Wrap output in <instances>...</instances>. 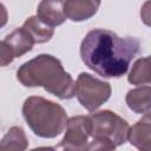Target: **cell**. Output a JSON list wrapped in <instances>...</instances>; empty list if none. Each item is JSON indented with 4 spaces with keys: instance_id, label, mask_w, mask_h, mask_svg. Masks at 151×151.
I'll use <instances>...</instances> for the list:
<instances>
[{
    "instance_id": "obj_8",
    "label": "cell",
    "mask_w": 151,
    "mask_h": 151,
    "mask_svg": "<svg viewBox=\"0 0 151 151\" xmlns=\"http://www.w3.org/2000/svg\"><path fill=\"white\" fill-rule=\"evenodd\" d=\"M127 139L132 145L142 151H151V120L150 113L138 120L132 127H129Z\"/></svg>"
},
{
    "instance_id": "obj_9",
    "label": "cell",
    "mask_w": 151,
    "mask_h": 151,
    "mask_svg": "<svg viewBox=\"0 0 151 151\" xmlns=\"http://www.w3.org/2000/svg\"><path fill=\"white\" fill-rule=\"evenodd\" d=\"M38 18L46 25L54 27L66 20L64 13V0H42L37 9Z\"/></svg>"
},
{
    "instance_id": "obj_6",
    "label": "cell",
    "mask_w": 151,
    "mask_h": 151,
    "mask_svg": "<svg viewBox=\"0 0 151 151\" xmlns=\"http://www.w3.org/2000/svg\"><path fill=\"white\" fill-rule=\"evenodd\" d=\"M90 133L87 117L76 116L67 119L66 132L60 143V147L65 150L73 151H85L88 150Z\"/></svg>"
},
{
    "instance_id": "obj_7",
    "label": "cell",
    "mask_w": 151,
    "mask_h": 151,
    "mask_svg": "<svg viewBox=\"0 0 151 151\" xmlns=\"http://www.w3.org/2000/svg\"><path fill=\"white\" fill-rule=\"evenodd\" d=\"M100 6V0H65L64 13L72 21H84L93 17Z\"/></svg>"
},
{
    "instance_id": "obj_13",
    "label": "cell",
    "mask_w": 151,
    "mask_h": 151,
    "mask_svg": "<svg viewBox=\"0 0 151 151\" xmlns=\"http://www.w3.org/2000/svg\"><path fill=\"white\" fill-rule=\"evenodd\" d=\"M28 145L26 134L24 130L19 126L11 127L7 133L4 136V138L0 142V151H7V150H26Z\"/></svg>"
},
{
    "instance_id": "obj_11",
    "label": "cell",
    "mask_w": 151,
    "mask_h": 151,
    "mask_svg": "<svg viewBox=\"0 0 151 151\" xmlns=\"http://www.w3.org/2000/svg\"><path fill=\"white\" fill-rule=\"evenodd\" d=\"M150 86H142L131 90L126 94V104L136 113H150Z\"/></svg>"
},
{
    "instance_id": "obj_2",
    "label": "cell",
    "mask_w": 151,
    "mask_h": 151,
    "mask_svg": "<svg viewBox=\"0 0 151 151\" xmlns=\"http://www.w3.org/2000/svg\"><path fill=\"white\" fill-rule=\"evenodd\" d=\"M18 80L27 87L41 86L60 99L76 96V83L60 60L50 54H40L22 64L17 72Z\"/></svg>"
},
{
    "instance_id": "obj_16",
    "label": "cell",
    "mask_w": 151,
    "mask_h": 151,
    "mask_svg": "<svg viewBox=\"0 0 151 151\" xmlns=\"http://www.w3.org/2000/svg\"><path fill=\"white\" fill-rule=\"evenodd\" d=\"M7 19H8L7 11H6L5 6L2 4H0V28L7 24Z\"/></svg>"
},
{
    "instance_id": "obj_12",
    "label": "cell",
    "mask_w": 151,
    "mask_h": 151,
    "mask_svg": "<svg viewBox=\"0 0 151 151\" xmlns=\"http://www.w3.org/2000/svg\"><path fill=\"white\" fill-rule=\"evenodd\" d=\"M22 27L31 34L34 44H41L48 41L53 34V27L42 22L38 17H29L22 25Z\"/></svg>"
},
{
    "instance_id": "obj_10",
    "label": "cell",
    "mask_w": 151,
    "mask_h": 151,
    "mask_svg": "<svg viewBox=\"0 0 151 151\" xmlns=\"http://www.w3.org/2000/svg\"><path fill=\"white\" fill-rule=\"evenodd\" d=\"M5 41L12 47V51L14 53L15 58H19L32 50L34 41L31 37V34L24 28H17L12 33L7 34L5 38Z\"/></svg>"
},
{
    "instance_id": "obj_15",
    "label": "cell",
    "mask_w": 151,
    "mask_h": 151,
    "mask_svg": "<svg viewBox=\"0 0 151 151\" xmlns=\"http://www.w3.org/2000/svg\"><path fill=\"white\" fill-rule=\"evenodd\" d=\"M14 58L15 57L12 51V47L5 40H0V66L9 65Z\"/></svg>"
},
{
    "instance_id": "obj_5",
    "label": "cell",
    "mask_w": 151,
    "mask_h": 151,
    "mask_svg": "<svg viewBox=\"0 0 151 151\" xmlns=\"http://www.w3.org/2000/svg\"><path fill=\"white\" fill-rule=\"evenodd\" d=\"M76 96L83 107L88 111H96L110 98L111 86L106 81L81 72L76 83Z\"/></svg>"
},
{
    "instance_id": "obj_4",
    "label": "cell",
    "mask_w": 151,
    "mask_h": 151,
    "mask_svg": "<svg viewBox=\"0 0 151 151\" xmlns=\"http://www.w3.org/2000/svg\"><path fill=\"white\" fill-rule=\"evenodd\" d=\"M88 150H113L127 139L129 124L117 113L104 110L87 116Z\"/></svg>"
},
{
    "instance_id": "obj_1",
    "label": "cell",
    "mask_w": 151,
    "mask_h": 151,
    "mask_svg": "<svg viewBox=\"0 0 151 151\" xmlns=\"http://www.w3.org/2000/svg\"><path fill=\"white\" fill-rule=\"evenodd\" d=\"M139 47L140 44L136 38H120L112 31L96 28L83 39L80 57L83 63L99 76L119 78L127 72Z\"/></svg>"
},
{
    "instance_id": "obj_3",
    "label": "cell",
    "mask_w": 151,
    "mask_h": 151,
    "mask_svg": "<svg viewBox=\"0 0 151 151\" xmlns=\"http://www.w3.org/2000/svg\"><path fill=\"white\" fill-rule=\"evenodd\" d=\"M22 116L39 137L54 138L66 127L67 114L57 103L41 97H29L22 105Z\"/></svg>"
},
{
    "instance_id": "obj_14",
    "label": "cell",
    "mask_w": 151,
    "mask_h": 151,
    "mask_svg": "<svg viewBox=\"0 0 151 151\" xmlns=\"http://www.w3.org/2000/svg\"><path fill=\"white\" fill-rule=\"evenodd\" d=\"M129 83L132 85H146L151 81V70H150V58H140L138 59L127 77Z\"/></svg>"
}]
</instances>
